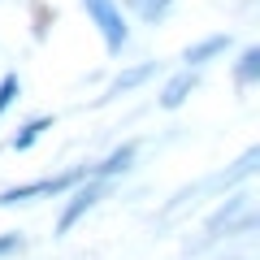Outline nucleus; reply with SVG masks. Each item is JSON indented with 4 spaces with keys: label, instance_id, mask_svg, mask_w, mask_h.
Returning a JSON list of instances; mask_svg holds the SVG:
<instances>
[{
    "label": "nucleus",
    "instance_id": "12",
    "mask_svg": "<svg viewBox=\"0 0 260 260\" xmlns=\"http://www.w3.org/2000/svg\"><path fill=\"white\" fill-rule=\"evenodd\" d=\"M52 126H56V117H52V113H39V117H26V121H22V126L9 135V152H30V148H35V143L44 139V135H48Z\"/></svg>",
    "mask_w": 260,
    "mask_h": 260
},
{
    "label": "nucleus",
    "instance_id": "3",
    "mask_svg": "<svg viewBox=\"0 0 260 260\" xmlns=\"http://www.w3.org/2000/svg\"><path fill=\"white\" fill-rule=\"evenodd\" d=\"M78 5L87 9V22L95 26L104 52L117 61V56L130 48V18L121 13V5H117V0H78Z\"/></svg>",
    "mask_w": 260,
    "mask_h": 260
},
{
    "label": "nucleus",
    "instance_id": "13",
    "mask_svg": "<svg viewBox=\"0 0 260 260\" xmlns=\"http://www.w3.org/2000/svg\"><path fill=\"white\" fill-rule=\"evenodd\" d=\"M18 100H22V74L18 70H5V74H0V117H5Z\"/></svg>",
    "mask_w": 260,
    "mask_h": 260
},
{
    "label": "nucleus",
    "instance_id": "11",
    "mask_svg": "<svg viewBox=\"0 0 260 260\" xmlns=\"http://www.w3.org/2000/svg\"><path fill=\"white\" fill-rule=\"evenodd\" d=\"M230 78H234V91H251V87H260V44L234 48Z\"/></svg>",
    "mask_w": 260,
    "mask_h": 260
},
{
    "label": "nucleus",
    "instance_id": "10",
    "mask_svg": "<svg viewBox=\"0 0 260 260\" xmlns=\"http://www.w3.org/2000/svg\"><path fill=\"white\" fill-rule=\"evenodd\" d=\"M117 5H121V13H130V18L139 22V26H148V30L165 26L174 18V9H178V0H117Z\"/></svg>",
    "mask_w": 260,
    "mask_h": 260
},
{
    "label": "nucleus",
    "instance_id": "6",
    "mask_svg": "<svg viewBox=\"0 0 260 260\" xmlns=\"http://www.w3.org/2000/svg\"><path fill=\"white\" fill-rule=\"evenodd\" d=\"M230 52H234V35H230V30H213V35L195 39V44H186L182 56H178V65H182V70H200V74H204L208 65L225 61Z\"/></svg>",
    "mask_w": 260,
    "mask_h": 260
},
{
    "label": "nucleus",
    "instance_id": "5",
    "mask_svg": "<svg viewBox=\"0 0 260 260\" xmlns=\"http://www.w3.org/2000/svg\"><path fill=\"white\" fill-rule=\"evenodd\" d=\"M243 208H251V186L225 191V195H221V204H217L213 213L204 217V239H200V247H213V243H221V239H225V230L239 221Z\"/></svg>",
    "mask_w": 260,
    "mask_h": 260
},
{
    "label": "nucleus",
    "instance_id": "9",
    "mask_svg": "<svg viewBox=\"0 0 260 260\" xmlns=\"http://www.w3.org/2000/svg\"><path fill=\"white\" fill-rule=\"evenodd\" d=\"M139 152H143V143H139V139H121L117 148L109 152V156L91 160V178H109V182H121V178H126L130 169H135Z\"/></svg>",
    "mask_w": 260,
    "mask_h": 260
},
{
    "label": "nucleus",
    "instance_id": "1",
    "mask_svg": "<svg viewBox=\"0 0 260 260\" xmlns=\"http://www.w3.org/2000/svg\"><path fill=\"white\" fill-rule=\"evenodd\" d=\"M87 174H91V160L70 165V169H61V174L30 178V182H13V186H5V191H0V213H5V208H18V204H35V200H61V195L74 191Z\"/></svg>",
    "mask_w": 260,
    "mask_h": 260
},
{
    "label": "nucleus",
    "instance_id": "7",
    "mask_svg": "<svg viewBox=\"0 0 260 260\" xmlns=\"http://www.w3.org/2000/svg\"><path fill=\"white\" fill-rule=\"evenodd\" d=\"M200 78H204L200 70H182V65H178L174 74H165V83H160V91H156V109H160V113H178L195 91H200Z\"/></svg>",
    "mask_w": 260,
    "mask_h": 260
},
{
    "label": "nucleus",
    "instance_id": "14",
    "mask_svg": "<svg viewBox=\"0 0 260 260\" xmlns=\"http://www.w3.org/2000/svg\"><path fill=\"white\" fill-rule=\"evenodd\" d=\"M22 247H26V239H22V230H0V260L18 256Z\"/></svg>",
    "mask_w": 260,
    "mask_h": 260
},
{
    "label": "nucleus",
    "instance_id": "8",
    "mask_svg": "<svg viewBox=\"0 0 260 260\" xmlns=\"http://www.w3.org/2000/svg\"><path fill=\"white\" fill-rule=\"evenodd\" d=\"M256 169H260V148L251 143V148L243 152L234 165H225L221 174L204 178V182H200V191H239V186H247L251 178H256Z\"/></svg>",
    "mask_w": 260,
    "mask_h": 260
},
{
    "label": "nucleus",
    "instance_id": "4",
    "mask_svg": "<svg viewBox=\"0 0 260 260\" xmlns=\"http://www.w3.org/2000/svg\"><path fill=\"white\" fill-rule=\"evenodd\" d=\"M160 70H165V65H160V61H152V56H148V61H135V65H121L117 74H113L109 83H104V91L91 100V109H104V104H117L121 95L143 91V87H148L152 78L160 74Z\"/></svg>",
    "mask_w": 260,
    "mask_h": 260
},
{
    "label": "nucleus",
    "instance_id": "2",
    "mask_svg": "<svg viewBox=\"0 0 260 260\" xmlns=\"http://www.w3.org/2000/svg\"><path fill=\"white\" fill-rule=\"evenodd\" d=\"M113 186H117V182H109V178H91V174H87L83 182L74 186V191H65V204H61V213H56L52 234H56V239H65V234L74 230V225L83 221L87 213H95V208H100L104 200H109V195H113Z\"/></svg>",
    "mask_w": 260,
    "mask_h": 260
}]
</instances>
